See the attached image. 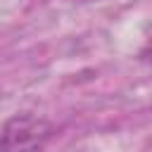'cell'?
<instances>
[{"label":"cell","mask_w":152,"mask_h":152,"mask_svg":"<svg viewBox=\"0 0 152 152\" xmlns=\"http://www.w3.org/2000/svg\"><path fill=\"white\" fill-rule=\"evenodd\" d=\"M52 138V124L36 114H17L0 131V152H43Z\"/></svg>","instance_id":"obj_1"}]
</instances>
